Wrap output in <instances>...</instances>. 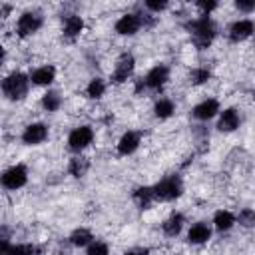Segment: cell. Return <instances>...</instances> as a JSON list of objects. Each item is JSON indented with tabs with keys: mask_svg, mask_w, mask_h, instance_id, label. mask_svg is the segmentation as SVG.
<instances>
[{
	"mask_svg": "<svg viewBox=\"0 0 255 255\" xmlns=\"http://www.w3.org/2000/svg\"><path fill=\"white\" fill-rule=\"evenodd\" d=\"M185 30H187V34H189V38H191V44H193L197 50H207V48L215 42V38H217V34H219L217 24H215V20H213L211 16L189 18V20L185 22Z\"/></svg>",
	"mask_w": 255,
	"mask_h": 255,
	"instance_id": "6da1fadb",
	"label": "cell"
},
{
	"mask_svg": "<svg viewBox=\"0 0 255 255\" xmlns=\"http://www.w3.org/2000/svg\"><path fill=\"white\" fill-rule=\"evenodd\" d=\"M30 86H32L30 74H26L22 70H14L2 78L0 90H2V96L6 102H22V100H26Z\"/></svg>",
	"mask_w": 255,
	"mask_h": 255,
	"instance_id": "7a4b0ae2",
	"label": "cell"
},
{
	"mask_svg": "<svg viewBox=\"0 0 255 255\" xmlns=\"http://www.w3.org/2000/svg\"><path fill=\"white\" fill-rule=\"evenodd\" d=\"M185 191L183 179L179 173H167L163 175L159 181L153 183V193H155V201L161 203H171L175 199H179Z\"/></svg>",
	"mask_w": 255,
	"mask_h": 255,
	"instance_id": "3957f363",
	"label": "cell"
},
{
	"mask_svg": "<svg viewBox=\"0 0 255 255\" xmlns=\"http://www.w3.org/2000/svg\"><path fill=\"white\" fill-rule=\"evenodd\" d=\"M42 26H44V12L40 8H28L18 16L14 30L20 40H26V38H32L34 34H38L42 30Z\"/></svg>",
	"mask_w": 255,
	"mask_h": 255,
	"instance_id": "277c9868",
	"label": "cell"
},
{
	"mask_svg": "<svg viewBox=\"0 0 255 255\" xmlns=\"http://www.w3.org/2000/svg\"><path fill=\"white\" fill-rule=\"evenodd\" d=\"M94 137H96L94 128L88 124H82V126H76L70 129V133L66 137V145L76 155V153H82L84 149H88L94 143Z\"/></svg>",
	"mask_w": 255,
	"mask_h": 255,
	"instance_id": "5b68a950",
	"label": "cell"
},
{
	"mask_svg": "<svg viewBox=\"0 0 255 255\" xmlns=\"http://www.w3.org/2000/svg\"><path fill=\"white\" fill-rule=\"evenodd\" d=\"M28 177H30V171L26 163H12L2 171L0 183L6 191H18L28 183Z\"/></svg>",
	"mask_w": 255,
	"mask_h": 255,
	"instance_id": "8992f818",
	"label": "cell"
},
{
	"mask_svg": "<svg viewBox=\"0 0 255 255\" xmlns=\"http://www.w3.org/2000/svg\"><path fill=\"white\" fill-rule=\"evenodd\" d=\"M133 72H135V56L131 52H122L114 64L112 74H110V84L122 86L133 76Z\"/></svg>",
	"mask_w": 255,
	"mask_h": 255,
	"instance_id": "52a82bcc",
	"label": "cell"
},
{
	"mask_svg": "<svg viewBox=\"0 0 255 255\" xmlns=\"http://www.w3.org/2000/svg\"><path fill=\"white\" fill-rule=\"evenodd\" d=\"M169 76H171L169 66L163 64V62H159V64L151 66L145 72V76H141V80H143L145 90H149V92H161L165 88V84L169 82Z\"/></svg>",
	"mask_w": 255,
	"mask_h": 255,
	"instance_id": "ba28073f",
	"label": "cell"
},
{
	"mask_svg": "<svg viewBox=\"0 0 255 255\" xmlns=\"http://www.w3.org/2000/svg\"><path fill=\"white\" fill-rule=\"evenodd\" d=\"M141 28H143L141 12H124V14L116 20V24H114V32H116L118 36H124V38L135 36Z\"/></svg>",
	"mask_w": 255,
	"mask_h": 255,
	"instance_id": "9c48e42d",
	"label": "cell"
},
{
	"mask_svg": "<svg viewBox=\"0 0 255 255\" xmlns=\"http://www.w3.org/2000/svg\"><path fill=\"white\" fill-rule=\"evenodd\" d=\"M255 36V20L251 18H237L227 26V40L231 44H241Z\"/></svg>",
	"mask_w": 255,
	"mask_h": 255,
	"instance_id": "30bf717a",
	"label": "cell"
},
{
	"mask_svg": "<svg viewBox=\"0 0 255 255\" xmlns=\"http://www.w3.org/2000/svg\"><path fill=\"white\" fill-rule=\"evenodd\" d=\"M48 137H50V128L44 122L26 124L24 129H22V133H20V141L24 145H42Z\"/></svg>",
	"mask_w": 255,
	"mask_h": 255,
	"instance_id": "8fae6325",
	"label": "cell"
},
{
	"mask_svg": "<svg viewBox=\"0 0 255 255\" xmlns=\"http://www.w3.org/2000/svg\"><path fill=\"white\" fill-rule=\"evenodd\" d=\"M219 112H221V104L217 98H203L191 108V118L195 122H211L219 116Z\"/></svg>",
	"mask_w": 255,
	"mask_h": 255,
	"instance_id": "7c38bea8",
	"label": "cell"
},
{
	"mask_svg": "<svg viewBox=\"0 0 255 255\" xmlns=\"http://www.w3.org/2000/svg\"><path fill=\"white\" fill-rule=\"evenodd\" d=\"M217 131L221 133H233L241 128V114L237 108L229 106V108H223L217 116V124H215Z\"/></svg>",
	"mask_w": 255,
	"mask_h": 255,
	"instance_id": "4fadbf2b",
	"label": "cell"
},
{
	"mask_svg": "<svg viewBox=\"0 0 255 255\" xmlns=\"http://www.w3.org/2000/svg\"><path fill=\"white\" fill-rule=\"evenodd\" d=\"M213 235V225L211 221H195L189 225L187 233H185V241L189 245H205Z\"/></svg>",
	"mask_w": 255,
	"mask_h": 255,
	"instance_id": "5bb4252c",
	"label": "cell"
},
{
	"mask_svg": "<svg viewBox=\"0 0 255 255\" xmlns=\"http://www.w3.org/2000/svg\"><path fill=\"white\" fill-rule=\"evenodd\" d=\"M141 145V133L137 129H128L120 135L118 143H116V151L120 157H128V155H133Z\"/></svg>",
	"mask_w": 255,
	"mask_h": 255,
	"instance_id": "9a60e30c",
	"label": "cell"
},
{
	"mask_svg": "<svg viewBox=\"0 0 255 255\" xmlns=\"http://www.w3.org/2000/svg\"><path fill=\"white\" fill-rule=\"evenodd\" d=\"M84 28H86V22H84V18L80 14H66L62 18V38L66 42L78 40L82 36Z\"/></svg>",
	"mask_w": 255,
	"mask_h": 255,
	"instance_id": "2e32d148",
	"label": "cell"
},
{
	"mask_svg": "<svg viewBox=\"0 0 255 255\" xmlns=\"http://www.w3.org/2000/svg\"><path fill=\"white\" fill-rule=\"evenodd\" d=\"M56 76H58V70L54 64H42L30 72V82H32V86L50 90V86L56 82Z\"/></svg>",
	"mask_w": 255,
	"mask_h": 255,
	"instance_id": "e0dca14e",
	"label": "cell"
},
{
	"mask_svg": "<svg viewBox=\"0 0 255 255\" xmlns=\"http://www.w3.org/2000/svg\"><path fill=\"white\" fill-rule=\"evenodd\" d=\"M211 225H213V231L227 233L237 225V215L233 211H229V209H217L213 213V217H211Z\"/></svg>",
	"mask_w": 255,
	"mask_h": 255,
	"instance_id": "ac0fdd59",
	"label": "cell"
},
{
	"mask_svg": "<svg viewBox=\"0 0 255 255\" xmlns=\"http://www.w3.org/2000/svg\"><path fill=\"white\" fill-rule=\"evenodd\" d=\"M183 227H185V215L181 211H171L163 219V223H161V233L165 237H171L173 239V237H177L183 231Z\"/></svg>",
	"mask_w": 255,
	"mask_h": 255,
	"instance_id": "d6986e66",
	"label": "cell"
},
{
	"mask_svg": "<svg viewBox=\"0 0 255 255\" xmlns=\"http://www.w3.org/2000/svg\"><path fill=\"white\" fill-rule=\"evenodd\" d=\"M131 201L135 203L137 209H149L155 203V193H153V185H135L131 191Z\"/></svg>",
	"mask_w": 255,
	"mask_h": 255,
	"instance_id": "ffe728a7",
	"label": "cell"
},
{
	"mask_svg": "<svg viewBox=\"0 0 255 255\" xmlns=\"http://www.w3.org/2000/svg\"><path fill=\"white\" fill-rule=\"evenodd\" d=\"M62 104H64V98H62V94L58 92V90H46L44 94H42V98H40V108L44 110V112H48V114H56L60 108H62Z\"/></svg>",
	"mask_w": 255,
	"mask_h": 255,
	"instance_id": "44dd1931",
	"label": "cell"
},
{
	"mask_svg": "<svg viewBox=\"0 0 255 255\" xmlns=\"http://www.w3.org/2000/svg\"><path fill=\"white\" fill-rule=\"evenodd\" d=\"M88 171H90V159H88L86 155L76 153V155L70 157V161H68V173H70L72 177L82 179V177H86Z\"/></svg>",
	"mask_w": 255,
	"mask_h": 255,
	"instance_id": "7402d4cb",
	"label": "cell"
},
{
	"mask_svg": "<svg viewBox=\"0 0 255 255\" xmlns=\"http://www.w3.org/2000/svg\"><path fill=\"white\" fill-rule=\"evenodd\" d=\"M94 239H96V237H94V233H92L88 227H76V229L68 235V243H70L72 247H76V249H86L88 245H92Z\"/></svg>",
	"mask_w": 255,
	"mask_h": 255,
	"instance_id": "603a6c76",
	"label": "cell"
},
{
	"mask_svg": "<svg viewBox=\"0 0 255 255\" xmlns=\"http://www.w3.org/2000/svg\"><path fill=\"white\" fill-rule=\"evenodd\" d=\"M106 92H108V82L104 80V78H100V76H94L88 84H86V90H84V94H86V98L88 100H102L104 96H106Z\"/></svg>",
	"mask_w": 255,
	"mask_h": 255,
	"instance_id": "cb8c5ba5",
	"label": "cell"
},
{
	"mask_svg": "<svg viewBox=\"0 0 255 255\" xmlns=\"http://www.w3.org/2000/svg\"><path fill=\"white\" fill-rule=\"evenodd\" d=\"M175 102L171 100V98H157L155 102H153V108H151V112H153V116L157 118V120H169L173 114H175Z\"/></svg>",
	"mask_w": 255,
	"mask_h": 255,
	"instance_id": "d4e9b609",
	"label": "cell"
},
{
	"mask_svg": "<svg viewBox=\"0 0 255 255\" xmlns=\"http://www.w3.org/2000/svg\"><path fill=\"white\" fill-rule=\"evenodd\" d=\"M211 78H213V72H211L207 66H195V68H191L189 74H187V82H189L191 86H203V84H207Z\"/></svg>",
	"mask_w": 255,
	"mask_h": 255,
	"instance_id": "484cf974",
	"label": "cell"
},
{
	"mask_svg": "<svg viewBox=\"0 0 255 255\" xmlns=\"http://www.w3.org/2000/svg\"><path fill=\"white\" fill-rule=\"evenodd\" d=\"M42 249L34 243H12L4 255H40Z\"/></svg>",
	"mask_w": 255,
	"mask_h": 255,
	"instance_id": "4316f807",
	"label": "cell"
},
{
	"mask_svg": "<svg viewBox=\"0 0 255 255\" xmlns=\"http://www.w3.org/2000/svg\"><path fill=\"white\" fill-rule=\"evenodd\" d=\"M237 223L245 229H253L255 227V209L253 207H243L237 213Z\"/></svg>",
	"mask_w": 255,
	"mask_h": 255,
	"instance_id": "83f0119b",
	"label": "cell"
},
{
	"mask_svg": "<svg viewBox=\"0 0 255 255\" xmlns=\"http://www.w3.org/2000/svg\"><path fill=\"white\" fill-rule=\"evenodd\" d=\"M141 6H143V10L149 12L151 16H157V14H161V12H165V10L169 8V2H167V0H145Z\"/></svg>",
	"mask_w": 255,
	"mask_h": 255,
	"instance_id": "f1b7e54d",
	"label": "cell"
},
{
	"mask_svg": "<svg viewBox=\"0 0 255 255\" xmlns=\"http://www.w3.org/2000/svg\"><path fill=\"white\" fill-rule=\"evenodd\" d=\"M84 255H110V245L102 239H94L92 245L86 247V253Z\"/></svg>",
	"mask_w": 255,
	"mask_h": 255,
	"instance_id": "f546056e",
	"label": "cell"
},
{
	"mask_svg": "<svg viewBox=\"0 0 255 255\" xmlns=\"http://www.w3.org/2000/svg\"><path fill=\"white\" fill-rule=\"evenodd\" d=\"M195 8H197L199 16H211L219 8V2H215V0H197Z\"/></svg>",
	"mask_w": 255,
	"mask_h": 255,
	"instance_id": "4dcf8cb0",
	"label": "cell"
},
{
	"mask_svg": "<svg viewBox=\"0 0 255 255\" xmlns=\"http://www.w3.org/2000/svg\"><path fill=\"white\" fill-rule=\"evenodd\" d=\"M233 6H235L237 12H241L245 16L251 14V12H255V0H235Z\"/></svg>",
	"mask_w": 255,
	"mask_h": 255,
	"instance_id": "1f68e13d",
	"label": "cell"
},
{
	"mask_svg": "<svg viewBox=\"0 0 255 255\" xmlns=\"http://www.w3.org/2000/svg\"><path fill=\"white\" fill-rule=\"evenodd\" d=\"M122 255H149V249L147 247H131V249L124 251Z\"/></svg>",
	"mask_w": 255,
	"mask_h": 255,
	"instance_id": "d6a6232c",
	"label": "cell"
},
{
	"mask_svg": "<svg viewBox=\"0 0 255 255\" xmlns=\"http://www.w3.org/2000/svg\"><path fill=\"white\" fill-rule=\"evenodd\" d=\"M10 12H12V6H10L8 2H2V4H0V16H2V18H8Z\"/></svg>",
	"mask_w": 255,
	"mask_h": 255,
	"instance_id": "836d02e7",
	"label": "cell"
}]
</instances>
